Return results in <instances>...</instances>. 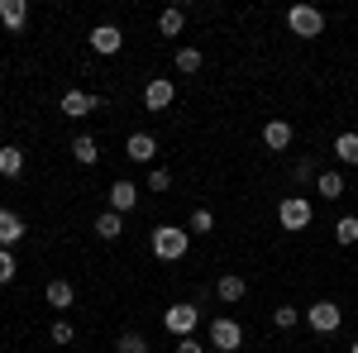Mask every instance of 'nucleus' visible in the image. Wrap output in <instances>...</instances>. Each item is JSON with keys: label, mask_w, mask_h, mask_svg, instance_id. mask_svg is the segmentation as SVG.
<instances>
[{"label": "nucleus", "mask_w": 358, "mask_h": 353, "mask_svg": "<svg viewBox=\"0 0 358 353\" xmlns=\"http://www.w3.org/2000/svg\"><path fill=\"white\" fill-rule=\"evenodd\" d=\"M148 244H153V253H158L163 263H177V258H187V248H192V234H187V229H177V224H158Z\"/></svg>", "instance_id": "1"}, {"label": "nucleus", "mask_w": 358, "mask_h": 353, "mask_svg": "<svg viewBox=\"0 0 358 353\" xmlns=\"http://www.w3.org/2000/svg\"><path fill=\"white\" fill-rule=\"evenodd\" d=\"M287 29H292L296 38H320L325 15H320L315 5H292V10H287Z\"/></svg>", "instance_id": "2"}, {"label": "nucleus", "mask_w": 358, "mask_h": 353, "mask_svg": "<svg viewBox=\"0 0 358 353\" xmlns=\"http://www.w3.org/2000/svg\"><path fill=\"white\" fill-rule=\"evenodd\" d=\"M301 320L315 329V334H334V329L344 325V310H339L334 301H315V305H306V310H301Z\"/></svg>", "instance_id": "3"}, {"label": "nucleus", "mask_w": 358, "mask_h": 353, "mask_svg": "<svg viewBox=\"0 0 358 353\" xmlns=\"http://www.w3.org/2000/svg\"><path fill=\"white\" fill-rule=\"evenodd\" d=\"M210 349L239 353V349H244V325H239V320H229V315H220V320L210 325Z\"/></svg>", "instance_id": "4"}, {"label": "nucleus", "mask_w": 358, "mask_h": 353, "mask_svg": "<svg viewBox=\"0 0 358 353\" xmlns=\"http://www.w3.org/2000/svg\"><path fill=\"white\" fill-rule=\"evenodd\" d=\"M310 215H315V210H310V201H306V196H282V206H277L282 229H292V234H296V229H306V224H310Z\"/></svg>", "instance_id": "5"}, {"label": "nucleus", "mask_w": 358, "mask_h": 353, "mask_svg": "<svg viewBox=\"0 0 358 353\" xmlns=\"http://www.w3.org/2000/svg\"><path fill=\"white\" fill-rule=\"evenodd\" d=\"M196 320H201V310H196V305H167V310H163L167 334H177V339H187V334L196 329Z\"/></svg>", "instance_id": "6"}, {"label": "nucleus", "mask_w": 358, "mask_h": 353, "mask_svg": "<svg viewBox=\"0 0 358 353\" xmlns=\"http://www.w3.org/2000/svg\"><path fill=\"white\" fill-rule=\"evenodd\" d=\"M96 106H101V96H96V91H67V96L57 101V110H62L67 120H86Z\"/></svg>", "instance_id": "7"}, {"label": "nucleus", "mask_w": 358, "mask_h": 353, "mask_svg": "<svg viewBox=\"0 0 358 353\" xmlns=\"http://www.w3.org/2000/svg\"><path fill=\"white\" fill-rule=\"evenodd\" d=\"M172 101H177V86H172V77H153V82L143 86V106L153 110V115H158V110H167Z\"/></svg>", "instance_id": "8"}, {"label": "nucleus", "mask_w": 358, "mask_h": 353, "mask_svg": "<svg viewBox=\"0 0 358 353\" xmlns=\"http://www.w3.org/2000/svg\"><path fill=\"white\" fill-rule=\"evenodd\" d=\"M91 48H96L101 57H110V53L124 48V34H120L115 24H96V29H91Z\"/></svg>", "instance_id": "9"}, {"label": "nucleus", "mask_w": 358, "mask_h": 353, "mask_svg": "<svg viewBox=\"0 0 358 353\" xmlns=\"http://www.w3.org/2000/svg\"><path fill=\"white\" fill-rule=\"evenodd\" d=\"M292 138H296V129H292L287 120H268V124H263V143H268L273 153H287V148H292Z\"/></svg>", "instance_id": "10"}, {"label": "nucleus", "mask_w": 358, "mask_h": 353, "mask_svg": "<svg viewBox=\"0 0 358 353\" xmlns=\"http://www.w3.org/2000/svg\"><path fill=\"white\" fill-rule=\"evenodd\" d=\"M124 153H129V163H153V158H158V138L153 134H129L124 138Z\"/></svg>", "instance_id": "11"}, {"label": "nucleus", "mask_w": 358, "mask_h": 353, "mask_svg": "<svg viewBox=\"0 0 358 353\" xmlns=\"http://www.w3.org/2000/svg\"><path fill=\"white\" fill-rule=\"evenodd\" d=\"M0 24L10 34H20L29 24V0H0Z\"/></svg>", "instance_id": "12"}, {"label": "nucleus", "mask_w": 358, "mask_h": 353, "mask_svg": "<svg viewBox=\"0 0 358 353\" xmlns=\"http://www.w3.org/2000/svg\"><path fill=\"white\" fill-rule=\"evenodd\" d=\"M43 301H48L53 310H67V305L77 301V291H72V282H67V277H53V282L43 287Z\"/></svg>", "instance_id": "13"}, {"label": "nucleus", "mask_w": 358, "mask_h": 353, "mask_svg": "<svg viewBox=\"0 0 358 353\" xmlns=\"http://www.w3.org/2000/svg\"><path fill=\"white\" fill-rule=\"evenodd\" d=\"M134 206H138V187H134V182H115V187H110V210H115V215H129Z\"/></svg>", "instance_id": "14"}, {"label": "nucleus", "mask_w": 358, "mask_h": 353, "mask_svg": "<svg viewBox=\"0 0 358 353\" xmlns=\"http://www.w3.org/2000/svg\"><path fill=\"white\" fill-rule=\"evenodd\" d=\"M20 239H24V219L15 210H0V248H15Z\"/></svg>", "instance_id": "15"}, {"label": "nucleus", "mask_w": 358, "mask_h": 353, "mask_svg": "<svg viewBox=\"0 0 358 353\" xmlns=\"http://www.w3.org/2000/svg\"><path fill=\"white\" fill-rule=\"evenodd\" d=\"M96 239H106V244H115L120 234H124V215H115V210H106V215H96Z\"/></svg>", "instance_id": "16"}, {"label": "nucleus", "mask_w": 358, "mask_h": 353, "mask_svg": "<svg viewBox=\"0 0 358 353\" xmlns=\"http://www.w3.org/2000/svg\"><path fill=\"white\" fill-rule=\"evenodd\" d=\"M72 158H77L82 167H96V163H101V148H96V138H91V134H77V138H72Z\"/></svg>", "instance_id": "17"}, {"label": "nucleus", "mask_w": 358, "mask_h": 353, "mask_svg": "<svg viewBox=\"0 0 358 353\" xmlns=\"http://www.w3.org/2000/svg\"><path fill=\"white\" fill-rule=\"evenodd\" d=\"M244 291H248V282H244V277H234V272L215 282V296H220V301H229V305H234V301H244Z\"/></svg>", "instance_id": "18"}, {"label": "nucleus", "mask_w": 358, "mask_h": 353, "mask_svg": "<svg viewBox=\"0 0 358 353\" xmlns=\"http://www.w3.org/2000/svg\"><path fill=\"white\" fill-rule=\"evenodd\" d=\"M334 158H339L344 167H358V134H354V129L334 138Z\"/></svg>", "instance_id": "19"}, {"label": "nucleus", "mask_w": 358, "mask_h": 353, "mask_svg": "<svg viewBox=\"0 0 358 353\" xmlns=\"http://www.w3.org/2000/svg\"><path fill=\"white\" fill-rule=\"evenodd\" d=\"M182 24H187V15H182L177 5H167L163 15H158V34H163V38H177V34H182Z\"/></svg>", "instance_id": "20"}, {"label": "nucleus", "mask_w": 358, "mask_h": 353, "mask_svg": "<svg viewBox=\"0 0 358 353\" xmlns=\"http://www.w3.org/2000/svg\"><path fill=\"white\" fill-rule=\"evenodd\" d=\"M20 172H24V153L15 143H5L0 148V177H20Z\"/></svg>", "instance_id": "21"}, {"label": "nucleus", "mask_w": 358, "mask_h": 353, "mask_svg": "<svg viewBox=\"0 0 358 353\" xmlns=\"http://www.w3.org/2000/svg\"><path fill=\"white\" fill-rule=\"evenodd\" d=\"M315 191H320L325 201H339V196H344V177H339V172H320V177H315Z\"/></svg>", "instance_id": "22"}, {"label": "nucleus", "mask_w": 358, "mask_h": 353, "mask_svg": "<svg viewBox=\"0 0 358 353\" xmlns=\"http://www.w3.org/2000/svg\"><path fill=\"white\" fill-rule=\"evenodd\" d=\"M201 67H206L201 48H177V72H201Z\"/></svg>", "instance_id": "23"}, {"label": "nucleus", "mask_w": 358, "mask_h": 353, "mask_svg": "<svg viewBox=\"0 0 358 353\" xmlns=\"http://www.w3.org/2000/svg\"><path fill=\"white\" fill-rule=\"evenodd\" d=\"M334 239L349 248V244H358V215H344L339 224H334Z\"/></svg>", "instance_id": "24"}, {"label": "nucleus", "mask_w": 358, "mask_h": 353, "mask_svg": "<svg viewBox=\"0 0 358 353\" xmlns=\"http://www.w3.org/2000/svg\"><path fill=\"white\" fill-rule=\"evenodd\" d=\"M115 353H148V339L129 329V334H120V344H115Z\"/></svg>", "instance_id": "25"}, {"label": "nucleus", "mask_w": 358, "mask_h": 353, "mask_svg": "<svg viewBox=\"0 0 358 353\" xmlns=\"http://www.w3.org/2000/svg\"><path fill=\"white\" fill-rule=\"evenodd\" d=\"M215 229V215L210 210H192V224H187V234H210Z\"/></svg>", "instance_id": "26"}, {"label": "nucleus", "mask_w": 358, "mask_h": 353, "mask_svg": "<svg viewBox=\"0 0 358 353\" xmlns=\"http://www.w3.org/2000/svg\"><path fill=\"white\" fill-rule=\"evenodd\" d=\"M296 320H301V310H296V305H277V310H273V325L277 329H292Z\"/></svg>", "instance_id": "27"}, {"label": "nucleus", "mask_w": 358, "mask_h": 353, "mask_svg": "<svg viewBox=\"0 0 358 353\" xmlns=\"http://www.w3.org/2000/svg\"><path fill=\"white\" fill-rule=\"evenodd\" d=\"M0 282H15V248H0Z\"/></svg>", "instance_id": "28"}, {"label": "nucleus", "mask_w": 358, "mask_h": 353, "mask_svg": "<svg viewBox=\"0 0 358 353\" xmlns=\"http://www.w3.org/2000/svg\"><path fill=\"white\" fill-rule=\"evenodd\" d=\"M72 339H77V329L67 320H53V344H72Z\"/></svg>", "instance_id": "29"}, {"label": "nucleus", "mask_w": 358, "mask_h": 353, "mask_svg": "<svg viewBox=\"0 0 358 353\" xmlns=\"http://www.w3.org/2000/svg\"><path fill=\"white\" fill-rule=\"evenodd\" d=\"M310 177H315V163L310 158H301V163L292 167V182H310Z\"/></svg>", "instance_id": "30"}, {"label": "nucleus", "mask_w": 358, "mask_h": 353, "mask_svg": "<svg viewBox=\"0 0 358 353\" xmlns=\"http://www.w3.org/2000/svg\"><path fill=\"white\" fill-rule=\"evenodd\" d=\"M148 187H153V191H167V187H172V177H167L163 167H153V172H148Z\"/></svg>", "instance_id": "31"}, {"label": "nucleus", "mask_w": 358, "mask_h": 353, "mask_svg": "<svg viewBox=\"0 0 358 353\" xmlns=\"http://www.w3.org/2000/svg\"><path fill=\"white\" fill-rule=\"evenodd\" d=\"M177 353H206V344H201V339H192V334H187V339H177Z\"/></svg>", "instance_id": "32"}, {"label": "nucleus", "mask_w": 358, "mask_h": 353, "mask_svg": "<svg viewBox=\"0 0 358 353\" xmlns=\"http://www.w3.org/2000/svg\"><path fill=\"white\" fill-rule=\"evenodd\" d=\"M349 353H358V344H349Z\"/></svg>", "instance_id": "33"}]
</instances>
